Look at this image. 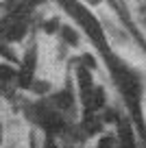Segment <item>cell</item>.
I'll return each instance as SVG.
<instances>
[{
    "label": "cell",
    "instance_id": "7a4b0ae2",
    "mask_svg": "<svg viewBox=\"0 0 146 148\" xmlns=\"http://www.w3.org/2000/svg\"><path fill=\"white\" fill-rule=\"evenodd\" d=\"M39 124L44 126L46 131H50V133H59V131L63 129V120L57 116L55 111H48V109L39 111Z\"/></svg>",
    "mask_w": 146,
    "mask_h": 148
},
{
    "label": "cell",
    "instance_id": "6da1fadb",
    "mask_svg": "<svg viewBox=\"0 0 146 148\" xmlns=\"http://www.w3.org/2000/svg\"><path fill=\"white\" fill-rule=\"evenodd\" d=\"M61 5L65 7V11H68V13L72 15V18L76 20L83 28H85V33L94 39L96 44H98V46H105V35H103V28H101V24L92 18V13H87V11L83 9L79 2H74V0H61Z\"/></svg>",
    "mask_w": 146,
    "mask_h": 148
},
{
    "label": "cell",
    "instance_id": "277c9868",
    "mask_svg": "<svg viewBox=\"0 0 146 148\" xmlns=\"http://www.w3.org/2000/svg\"><path fill=\"white\" fill-rule=\"evenodd\" d=\"M33 68H35V55H33V52H28V55H26V59H24L22 72H20V83H22V85H31Z\"/></svg>",
    "mask_w": 146,
    "mask_h": 148
},
{
    "label": "cell",
    "instance_id": "30bf717a",
    "mask_svg": "<svg viewBox=\"0 0 146 148\" xmlns=\"http://www.w3.org/2000/svg\"><path fill=\"white\" fill-rule=\"evenodd\" d=\"M87 2H92V5H98V2H101V0H87Z\"/></svg>",
    "mask_w": 146,
    "mask_h": 148
},
{
    "label": "cell",
    "instance_id": "3957f363",
    "mask_svg": "<svg viewBox=\"0 0 146 148\" xmlns=\"http://www.w3.org/2000/svg\"><path fill=\"white\" fill-rule=\"evenodd\" d=\"M24 31H26V26H24L20 20H9V22L2 26V35H5L7 39H11V42L24 37Z\"/></svg>",
    "mask_w": 146,
    "mask_h": 148
},
{
    "label": "cell",
    "instance_id": "5b68a950",
    "mask_svg": "<svg viewBox=\"0 0 146 148\" xmlns=\"http://www.w3.org/2000/svg\"><path fill=\"white\" fill-rule=\"evenodd\" d=\"M76 79H79V85H81L83 94L90 92V89L94 87V85H92V74L87 72L85 68H79V70H76Z\"/></svg>",
    "mask_w": 146,
    "mask_h": 148
},
{
    "label": "cell",
    "instance_id": "8992f818",
    "mask_svg": "<svg viewBox=\"0 0 146 148\" xmlns=\"http://www.w3.org/2000/svg\"><path fill=\"white\" fill-rule=\"evenodd\" d=\"M55 100H57V107H61V109H70V107H72V102H70V100H72V96H70L68 92L57 94Z\"/></svg>",
    "mask_w": 146,
    "mask_h": 148
},
{
    "label": "cell",
    "instance_id": "52a82bcc",
    "mask_svg": "<svg viewBox=\"0 0 146 148\" xmlns=\"http://www.w3.org/2000/svg\"><path fill=\"white\" fill-rule=\"evenodd\" d=\"M61 35H63V39H65L68 44H72V46L79 42V35H76V31H72L70 26H63V28H61Z\"/></svg>",
    "mask_w": 146,
    "mask_h": 148
},
{
    "label": "cell",
    "instance_id": "ba28073f",
    "mask_svg": "<svg viewBox=\"0 0 146 148\" xmlns=\"http://www.w3.org/2000/svg\"><path fill=\"white\" fill-rule=\"evenodd\" d=\"M0 79H13V70H11V68H7V65H5V68H0Z\"/></svg>",
    "mask_w": 146,
    "mask_h": 148
},
{
    "label": "cell",
    "instance_id": "9c48e42d",
    "mask_svg": "<svg viewBox=\"0 0 146 148\" xmlns=\"http://www.w3.org/2000/svg\"><path fill=\"white\" fill-rule=\"evenodd\" d=\"M98 148H111V139L109 137H103L101 142H98Z\"/></svg>",
    "mask_w": 146,
    "mask_h": 148
}]
</instances>
